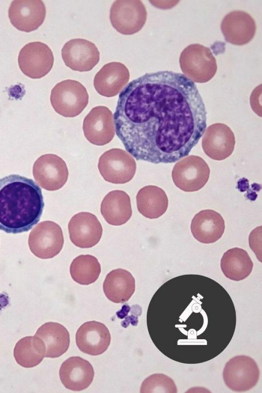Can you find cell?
<instances>
[{
  "instance_id": "6da1fadb",
  "label": "cell",
  "mask_w": 262,
  "mask_h": 393,
  "mask_svg": "<svg viewBox=\"0 0 262 393\" xmlns=\"http://www.w3.org/2000/svg\"><path fill=\"white\" fill-rule=\"evenodd\" d=\"M207 113L195 83L184 75L146 73L119 94L116 134L137 160L171 163L188 156L203 135Z\"/></svg>"
},
{
  "instance_id": "7a4b0ae2",
  "label": "cell",
  "mask_w": 262,
  "mask_h": 393,
  "mask_svg": "<svg viewBox=\"0 0 262 393\" xmlns=\"http://www.w3.org/2000/svg\"><path fill=\"white\" fill-rule=\"evenodd\" d=\"M193 282V275L178 276L166 282L155 293L146 317L148 331L160 351L168 348L180 352H201L217 348L225 328V304L232 302L226 291L214 281L211 287ZM234 305L228 307H230ZM230 312V311H229ZM173 351V350H172ZM168 351H167V352ZM171 352V353L172 352ZM166 352V353H167ZM166 353L164 354L165 355Z\"/></svg>"
},
{
  "instance_id": "3957f363",
  "label": "cell",
  "mask_w": 262,
  "mask_h": 393,
  "mask_svg": "<svg viewBox=\"0 0 262 393\" xmlns=\"http://www.w3.org/2000/svg\"><path fill=\"white\" fill-rule=\"evenodd\" d=\"M44 205L41 188L32 179L16 174L0 179V230L28 231L39 222Z\"/></svg>"
},
{
  "instance_id": "277c9868",
  "label": "cell",
  "mask_w": 262,
  "mask_h": 393,
  "mask_svg": "<svg viewBox=\"0 0 262 393\" xmlns=\"http://www.w3.org/2000/svg\"><path fill=\"white\" fill-rule=\"evenodd\" d=\"M179 63L184 75L192 82L200 83L210 80L217 69L210 49L198 43L191 44L183 50Z\"/></svg>"
},
{
  "instance_id": "5b68a950",
  "label": "cell",
  "mask_w": 262,
  "mask_h": 393,
  "mask_svg": "<svg viewBox=\"0 0 262 393\" xmlns=\"http://www.w3.org/2000/svg\"><path fill=\"white\" fill-rule=\"evenodd\" d=\"M50 101L58 114L65 117H74L88 105L89 95L81 83L68 79L58 83L52 89Z\"/></svg>"
},
{
  "instance_id": "8992f818",
  "label": "cell",
  "mask_w": 262,
  "mask_h": 393,
  "mask_svg": "<svg viewBox=\"0 0 262 393\" xmlns=\"http://www.w3.org/2000/svg\"><path fill=\"white\" fill-rule=\"evenodd\" d=\"M171 176L178 188L185 192H194L202 188L207 183L210 168L203 158L190 155L174 165Z\"/></svg>"
},
{
  "instance_id": "52a82bcc",
  "label": "cell",
  "mask_w": 262,
  "mask_h": 393,
  "mask_svg": "<svg viewBox=\"0 0 262 393\" xmlns=\"http://www.w3.org/2000/svg\"><path fill=\"white\" fill-rule=\"evenodd\" d=\"M146 17L145 7L139 0L116 1L110 9V18L112 26L124 35H132L140 31Z\"/></svg>"
},
{
  "instance_id": "ba28073f",
  "label": "cell",
  "mask_w": 262,
  "mask_h": 393,
  "mask_svg": "<svg viewBox=\"0 0 262 393\" xmlns=\"http://www.w3.org/2000/svg\"><path fill=\"white\" fill-rule=\"evenodd\" d=\"M98 167L106 181L113 184H124L129 182L135 176L136 163L127 151L112 148L100 156Z\"/></svg>"
},
{
  "instance_id": "9c48e42d",
  "label": "cell",
  "mask_w": 262,
  "mask_h": 393,
  "mask_svg": "<svg viewBox=\"0 0 262 393\" xmlns=\"http://www.w3.org/2000/svg\"><path fill=\"white\" fill-rule=\"evenodd\" d=\"M260 375L259 368L252 358L245 355L236 356L225 364L223 378L231 390L241 392L249 390L257 383Z\"/></svg>"
},
{
  "instance_id": "30bf717a",
  "label": "cell",
  "mask_w": 262,
  "mask_h": 393,
  "mask_svg": "<svg viewBox=\"0 0 262 393\" xmlns=\"http://www.w3.org/2000/svg\"><path fill=\"white\" fill-rule=\"evenodd\" d=\"M64 243L61 228L56 223H39L31 231L28 244L32 253L41 259L52 258L61 251Z\"/></svg>"
},
{
  "instance_id": "8fae6325",
  "label": "cell",
  "mask_w": 262,
  "mask_h": 393,
  "mask_svg": "<svg viewBox=\"0 0 262 393\" xmlns=\"http://www.w3.org/2000/svg\"><path fill=\"white\" fill-rule=\"evenodd\" d=\"M18 63L21 72L32 79H39L46 75L54 63V56L46 44L31 42L20 50Z\"/></svg>"
},
{
  "instance_id": "7c38bea8",
  "label": "cell",
  "mask_w": 262,
  "mask_h": 393,
  "mask_svg": "<svg viewBox=\"0 0 262 393\" xmlns=\"http://www.w3.org/2000/svg\"><path fill=\"white\" fill-rule=\"evenodd\" d=\"M33 174L36 182L42 188L55 191L66 183L69 171L66 162L59 156L52 154L39 157L34 162Z\"/></svg>"
},
{
  "instance_id": "4fadbf2b",
  "label": "cell",
  "mask_w": 262,
  "mask_h": 393,
  "mask_svg": "<svg viewBox=\"0 0 262 393\" xmlns=\"http://www.w3.org/2000/svg\"><path fill=\"white\" fill-rule=\"evenodd\" d=\"M114 125L112 112L106 106H97L93 108L84 119L83 133L90 143L104 145L114 138Z\"/></svg>"
},
{
  "instance_id": "5bb4252c",
  "label": "cell",
  "mask_w": 262,
  "mask_h": 393,
  "mask_svg": "<svg viewBox=\"0 0 262 393\" xmlns=\"http://www.w3.org/2000/svg\"><path fill=\"white\" fill-rule=\"evenodd\" d=\"M46 15L45 5L40 0H15L8 11L12 25L26 32L38 29L43 23Z\"/></svg>"
},
{
  "instance_id": "9a60e30c",
  "label": "cell",
  "mask_w": 262,
  "mask_h": 393,
  "mask_svg": "<svg viewBox=\"0 0 262 393\" xmlns=\"http://www.w3.org/2000/svg\"><path fill=\"white\" fill-rule=\"evenodd\" d=\"M65 64L74 71H89L98 63L100 53L93 42L81 38L67 42L61 50Z\"/></svg>"
},
{
  "instance_id": "2e32d148",
  "label": "cell",
  "mask_w": 262,
  "mask_h": 393,
  "mask_svg": "<svg viewBox=\"0 0 262 393\" xmlns=\"http://www.w3.org/2000/svg\"><path fill=\"white\" fill-rule=\"evenodd\" d=\"M72 243L81 248H89L98 243L102 234V227L93 214L81 212L74 215L68 224Z\"/></svg>"
},
{
  "instance_id": "e0dca14e",
  "label": "cell",
  "mask_w": 262,
  "mask_h": 393,
  "mask_svg": "<svg viewBox=\"0 0 262 393\" xmlns=\"http://www.w3.org/2000/svg\"><path fill=\"white\" fill-rule=\"evenodd\" d=\"M235 144L234 135L227 125L217 123L205 130L202 145L204 152L211 159L221 161L233 152Z\"/></svg>"
},
{
  "instance_id": "ac0fdd59",
  "label": "cell",
  "mask_w": 262,
  "mask_h": 393,
  "mask_svg": "<svg viewBox=\"0 0 262 393\" xmlns=\"http://www.w3.org/2000/svg\"><path fill=\"white\" fill-rule=\"evenodd\" d=\"M221 29L227 42L242 46L247 44L253 38L256 26L254 19L249 13L235 10L225 15Z\"/></svg>"
},
{
  "instance_id": "d6986e66",
  "label": "cell",
  "mask_w": 262,
  "mask_h": 393,
  "mask_svg": "<svg viewBox=\"0 0 262 393\" xmlns=\"http://www.w3.org/2000/svg\"><path fill=\"white\" fill-rule=\"evenodd\" d=\"M111 334L107 328L96 321L82 324L76 333V343L82 352L92 356L105 352L111 343Z\"/></svg>"
},
{
  "instance_id": "ffe728a7",
  "label": "cell",
  "mask_w": 262,
  "mask_h": 393,
  "mask_svg": "<svg viewBox=\"0 0 262 393\" xmlns=\"http://www.w3.org/2000/svg\"><path fill=\"white\" fill-rule=\"evenodd\" d=\"M94 370L92 364L79 356L69 358L61 364L59 369L60 379L64 386L73 391L87 388L92 383Z\"/></svg>"
},
{
  "instance_id": "44dd1931",
  "label": "cell",
  "mask_w": 262,
  "mask_h": 393,
  "mask_svg": "<svg viewBox=\"0 0 262 393\" xmlns=\"http://www.w3.org/2000/svg\"><path fill=\"white\" fill-rule=\"evenodd\" d=\"M129 79V72L124 64L112 62L103 66L96 74L94 86L100 95L112 97L119 93Z\"/></svg>"
},
{
  "instance_id": "7402d4cb",
  "label": "cell",
  "mask_w": 262,
  "mask_h": 393,
  "mask_svg": "<svg viewBox=\"0 0 262 393\" xmlns=\"http://www.w3.org/2000/svg\"><path fill=\"white\" fill-rule=\"evenodd\" d=\"M225 228L222 216L211 209L203 210L196 213L190 226L193 237L204 244H211L218 241L222 236Z\"/></svg>"
},
{
  "instance_id": "603a6c76",
  "label": "cell",
  "mask_w": 262,
  "mask_h": 393,
  "mask_svg": "<svg viewBox=\"0 0 262 393\" xmlns=\"http://www.w3.org/2000/svg\"><path fill=\"white\" fill-rule=\"evenodd\" d=\"M100 210L108 224L114 226L123 225L132 215L130 197L124 191L113 190L103 198Z\"/></svg>"
},
{
  "instance_id": "cb8c5ba5",
  "label": "cell",
  "mask_w": 262,
  "mask_h": 393,
  "mask_svg": "<svg viewBox=\"0 0 262 393\" xmlns=\"http://www.w3.org/2000/svg\"><path fill=\"white\" fill-rule=\"evenodd\" d=\"M106 297L114 303L127 301L135 291V279L128 271L117 269L108 273L103 283Z\"/></svg>"
},
{
  "instance_id": "d4e9b609",
  "label": "cell",
  "mask_w": 262,
  "mask_h": 393,
  "mask_svg": "<svg viewBox=\"0 0 262 393\" xmlns=\"http://www.w3.org/2000/svg\"><path fill=\"white\" fill-rule=\"evenodd\" d=\"M35 336L44 343L45 357L57 358L65 353L70 346V334L62 324L54 322L44 323L37 330Z\"/></svg>"
},
{
  "instance_id": "484cf974",
  "label": "cell",
  "mask_w": 262,
  "mask_h": 393,
  "mask_svg": "<svg viewBox=\"0 0 262 393\" xmlns=\"http://www.w3.org/2000/svg\"><path fill=\"white\" fill-rule=\"evenodd\" d=\"M139 212L150 219H157L166 211L168 200L165 192L161 188L148 185L139 190L136 196Z\"/></svg>"
},
{
  "instance_id": "4316f807",
  "label": "cell",
  "mask_w": 262,
  "mask_h": 393,
  "mask_svg": "<svg viewBox=\"0 0 262 393\" xmlns=\"http://www.w3.org/2000/svg\"><path fill=\"white\" fill-rule=\"evenodd\" d=\"M253 262L247 252L239 248H233L225 252L221 260V268L229 279L240 281L251 273Z\"/></svg>"
},
{
  "instance_id": "83f0119b",
  "label": "cell",
  "mask_w": 262,
  "mask_h": 393,
  "mask_svg": "<svg viewBox=\"0 0 262 393\" xmlns=\"http://www.w3.org/2000/svg\"><path fill=\"white\" fill-rule=\"evenodd\" d=\"M45 353L43 342L34 335L20 339L15 344L13 354L19 365L25 368H32L42 361Z\"/></svg>"
},
{
  "instance_id": "f1b7e54d",
  "label": "cell",
  "mask_w": 262,
  "mask_h": 393,
  "mask_svg": "<svg viewBox=\"0 0 262 393\" xmlns=\"http://www.w3.org/2000/svg\"><path fill=\"white\" fill-rule=\"evenodd\" d=\"M70 272L72 279L82 285L96 281L101 272V266L97 258L91 255H80L73 259Z\"/></svg>"
},
{
  "instance_id": "f546056e",
  "label": "cell",
  "mask_w": 262,
  "mask_h": 393,
  "mask_svg": "<svg viewBox=\"0 0 262 393\" xmlns=\"http://www.w3.org/2000/svg\"><path fill=\"white\" fill-rule=\"evenodd\" d=\"M140 392H177L173 380L166 375L155 374L146 378L142 383Z\"/></svg>"
}]
</instances>
